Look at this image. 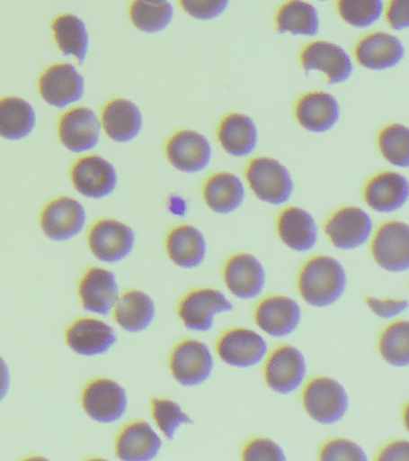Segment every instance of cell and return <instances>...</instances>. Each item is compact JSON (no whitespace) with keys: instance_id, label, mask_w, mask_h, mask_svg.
Segmentation results:
<instances>
[{"instance_id":"1","label":"cell","mask_w":409,"mask_h":461,"mask_svg":"<svg viewBox=\"0 0 409 461\" xmlns=\"http://www.w3.org/2000/svg\"><path fill=\"white\" fill-rule=\"evenodd\" d=\"M343 266L330 256H315L300 270L298 287L304 301L315 308H325L339 301L346 290Z\"/></svg>"},{"instance_id":"2","label":"cell","mask_w":409,"mask_h":461,"mask_svg":"<svg viewBox=\"0 0 409 461\" xmlns=\"http://www.w3.org/2000/svg\"><path fill=\"white\" fill-rule=\"evenodd\" d=\"M246 180L254 196L264 203L282 205L293 196L289 169L274 158L257 157L247 165Z\"/></svg>"},{"instance_id":"3","label":"cell","mask_w":409,"mask_h":461,"mask_svg":"<svg viewBox=\"0 0 409 461\" xmlns=\"http://www.w3.org/2000/svg\"><path fill=\"white\" fill-rule=\"evenodd\" d=\"M303 405L308 416L325 425L339 423L346 416L350 399L342 384L333 378H312L304 388Z\"/></svg>"},{"instance_id":"4","label":"cell","mask_w":409,"mask_h":461,"mask_svg":"<svg viewBox=\"0 0 409 461\" xmlns=\"http://www.w3.org/2000/svg\"><path fill=\"white\" fill-rule=\"evenodd\" d=\"M300 63L305 72H321L332 86L350 81L354 74L351 54L342 46L325 40L308 43L301 50Z\"/></svg>"},{"instance_id":"5","label":"cell","mask_w":409,"mask_h":461,"mask_svg":"<svg viewBox=\"0 0 409 461\" xmlns=\"http://www.w3.org/2000/svg\"><path fill=\"white\" fill-rule=\"evenodd\" d=\"M39 93L49 106L62 110L84 99V77L73 64L51 65L39 79Z\"/></svg>"},{"instance_id":"6","label":"cell","mask_w":409,"mask_h":461,"mask_svg":"<svg viewBox=\"0 0 409 461\" xmlns=\"http://www.w3.org/2000/svg\"><path fill=\"white\" fill-rule=\"evenodd\" d=\"M82 405L93 420L102 424L116 423L127 413V392L116 381L98 378L85 385Z\"/></svg>"},{"instance_id":"7","label":"cell","mask_w":409,"mask_h":461,"mask_svg":"<svg viewBox=\"0 0 409 461\" xmlns=\"http://www.w3.org/2000/svg\"><path fill=\"white\" fill-rule=\"evenodd\" d=\"M168 161L179 172L196 175L209 167L213 147L203 133L195 130H181L168 140Z\"/></svg>"},{"instance_id":"8","label":"cell","mask_w":409,"mask_h":461,"mask_svg":"<svg viewBox=\"0 0 409 461\" xmlns=\"http://www.w3.org/2000/svg\"><path fill=\"white\" fill-rule=\"evenodd\" d=\"M75 189L82 196L102 200L116 191L118 173L113 164L99 155H87L75 162L71 169Z\"/></svg>"},{"instance_id":"9","label":"cell","mask_w":409,"mask_h":461,"mask_svg":"<svg viewBox=\"0 0 409 461\" xmlns=\"http://www.w3.org/2000/svg\"><path fill=\"white\" fill-rule=\"evenodd\" d=\"M371 252L378 266L387 272L401 273L409 268V226L391 220L384 222L373 237Z\"/></svg>"},{"instance_id":"10","label":"cell","mask_w":409,"mask_h":461,"mask_svg":"<svg viewBox=\"0 0 409 461\" xmlns=\"http://www.w3.org/2000/svg\"><path fill=\"white\" fill-rule=\"evenodd\" d=\"M92 254L102 262L117 263L131 254L135 232L130 226L114 219L99 220L88 234Z\"/></svg>"},{"instance_id":"11","label":"cell","mask_w":409,"mask_h":461,"mask_svg":"<svg viewBox=\"0 0 409 461\" xmlns=\"http://www.w3.org/2000/svg\"><path fill=\"white\" fill-rule=\"evenodd\" d=\"M102 126L92 108L74 107L66 112L58 124L60 143L73 153L81 154L99 146Z\"/></svg>"},{"instance_id":"12","label":"cell","mask_w":409,"mask_h":461,"mask_svg":"<svg viewBox=\"0 0 409 461\" xmlns=\"http://www.w3.org/2000/svg\"><path fill=\"white\" fill-rule=\"evenodd\" d=\"M373 221L368 212L353 205L337 209L325 222V232L333 247L354 250L371 237Z\"/></svg>"},{"instance_id":"13","label":"cell","mask_w":409,"mask_h":461,"mask_svg":"<svg viewBox=\"0 0 409 461\" xmlns=\"http://www.w3.org/2000/svg\"><path fill=\"white\" fill-rule=\"evenodd\" d=\"M170 367L179 384L185 387H196L210 377L214 359L204 342L185 340L172 351Z\"/></svg>"},{"instance_id":"14","label":"cell","mask_w":409,"mask_h":461,"mask_svg":"<svg viewBox=\"0 0 409 461\" xmlns=\"http://www.w3.org/2000/svg\"><path fill=\"white\" fill-rule=\"evenodd\" d=\"M87 214L84 205L73 197L62 196L49 202L40 216L45 236L55 241H67L84 230Z\"/></svg>"},{"instance_id":"15","label":"cell","mask_w":409,"mask_h":461,"mask_svg":"<svg viewBox=\"0 0 409 461\" xmlns=\"http://www.w3.org/2000/svg\"><path fill=\"white\" fill-rule=\"evenodd\" d=\"M305 376V357L294 346H280L268 357L264 366V378L272 391L280 394H289L300 387Z\"/></svg>"},{"instance_id":"16","label":"cell","mask_w":409,"mask_h":461,"mask_svg":"<svg viewBox=\"0 0 409 461\" xmlns=\"http://www.w3.org/2000/svg\"><path fill=\"white\" fill-rule=\"evenodd\" d=\"M232 310V303L220 291L199 288L182 299L178 312L188 330L208 331L214 326L215 315Z\"/></svg>"},{"instance_id":"17","label":"cell","mask_w":409,"mask_h":461,"mask_svg":"<svg viewBox=\"0 0 409 461\" xmlns=\"http://www.w3.org/2000/svg\"><path fill=\"white\" fill-rule=\"evenodd\" d=\"M358 64L371 71H387L398 67L405 57L404 42L389 32H375L355 46Z\"/></svg>"},{"instance_id":"18","label":"cell","mask_w":409,"mask_h":461,"mask_svg":"<svg viewBox=\"0 0 409 461\" xmlns=\"http://www.w3.org/2000/svg\"><path fill=\"white\" fill-rule=\"evenodd\" d=\"M267 352L268 345L264 339L247 328H235L226 331L218 342V357L235 367L256 366Z\"/></svg>"},{"instance_id":"19","label":"cell","mask_w":409,"mask_h":461,"mask_svg":"<svg viewBox=\"0 0 409 461\" xmlns=\"http://www.w3.org/2000/svg\"><path fill=\"white\" fill-rule=\"evenodd\" d=\"M409 198V183L401 173L384 171L366 184L364 200L372 211L390 214L400 211Z\"/></svg>"},{"instance_id":"20","label":"cell","mask_w":409,"mask_h":461,"mask_svg":"<svg viewBox=\"0 0 409 461\" xmlns=\"http://www.w3.org/2000/svg\"><path fill=\"white\" fill-rule=\"evenodd\" d=\"M297 122L312 133H325L335 128L341 118L339 100L328 92H311L296 104Z\"/></svg>"},{"instance_id":"21","label":"cell","mask_w":409,"mask_h":461,"mask_svg":"<svg viewBox=\"0 0 409 461\" xmlns=\"http://www.w3.org/2000/svg\"><path fill=\"white\" fill-rule=\"evenodd\" d=\"M78 294L84 310L99 315H109L120 298V286L111 270L93 267L82 276Z\"/></svg>"},{"instance_id":"22","label":"cell","mask_w":409,"mask_h":461,"mask_svg":"<svg viewBox=\"0 0 409 461\" xmlns=\"http://www.w3.org/2000/svg\"><path fill=\"white\" fill-rule=\"evenodd\" d=\"M257 326L275 338H285L299 326L301 309L294 299L272 295L260 302L254 312Z\"/></svg>"},{"instance_id":"23","label":"cell","mask_w":409,"mask_h":461,"mask_svg":"<svg viewBox=\"0 0 409 461\" xmlns=\"http://www.w3.org/2000/svg\"><path fill=\"white\" fill-rule=\"evenodd\" d=\"M224 280L226 286L236 297L254 299L263 291L267 274L254 256L236 254L226 263Z\"/></svg>"},{"instance_id":"24","label":"cell","mask_w":409,"mask_h":461,"mask_svg":"<svg viewBox=\"0 0 409 461\" xmlns=\"http://www.w3.org/2000/svg\"><path fill=\"white\" fill-rule=\"evenodd\" d=\"M66 338L67 346L84 357L105 355L117 342L113 328L96 319L75 321L67 328Z\"/></svg>"},{"instance_id":"25","label":"cell","mask_w":409,"mask_h":461,"mask_svg":"<svg viewBox=\"0 0 409 461\" xmlns=\"http://www.w3.org/2000/svg\"><path fill=\"white\" fill-rule=\"evenodd\" d=\"M100 122L106 135L117 143H129L138 139L145 124L138 104L123 97L106 104Z\"/></svg>"},{"instance_id":"26","label":"cell","mask_w":409,"mask_h":461,"mask_svg":"<svg viewBox=\"0 0 409 461\" xmlns=\"http://www.w3.org/2000/svg\"><path fill=\"white\" fill-rule=\"evenodd\" d=\"M218 140L222 149L231 157H250L257 149L260 140L256 122L245 113H229L218 125Z\"/></svg>"},{"instance_id":"27","label":"cell","mask_w":409,"mask_h":461,"mask_svg":"<svg viewBox=\"0 0 409 461\" xmlns=\"http://www.w3.org/2000/svg\"><path fill=\"white\" fill-rule=\"evenodd\" d=\"M163 442L147 421L138 420L125 425L118 435L116 453L120 460L148 461L159 454Z\"/></svg>"},{"instance_id":"28","label":"cell","mask_w":409,"mask_h":461,"mask_svg":"<svg viewBox=\"0 0 409 461\" xmlns=\"http://www.w3.org/2000/svg\"><path fill=\"white\" fill-rule=\"evenodd\" d=\"M282 243L297 252L312 250L317 244L318 227L314 216L300 207H289L278 218Z\"/></svg>"},{"instance_id":"29","label":"cell","mask_w":409,"mask_h":461,"mask_svg":"<svg viewBox=\"0 0 409 461\" xmlns=\"http://www.w3.org/2000/svg\"><path fill=\"white\" fill-rule=\"evenodd\" d=\"M203 198L217 214H231L245 201V186L235 173L218 172L204 184Z\"/></svg>"},{"instance_id":"30","label":"cell","mask_w":409,"mask_h":461,"mask_svg":"<svg viewBox=\"0 0 409 461\" xmlns=\"http://www.w3.org/2000/svg\"><path fill=\"white\" fill-rule=\"evenodd\" d=\"M167 254L175 265L191 269L200 266L207 255V240L203 233L192 225L175 227L168 233Z\"/></svg>"},{"instance_id":"31","label":"cell","mask_w":409,"mask_h":461,"mask_svg":"<svg viewBox=\"0 0 409 461\" xmlns=\"http://www.w3.org/2000/svg\"><path fill=\"white\" fill-rule=\"evenodd\" d=\"M52 31L63 56L75 58L78 64L87 60L91 36L81 17L74 14H60L52 22Z\"/></svg>"},{"instance_id":"32","label":"cell","mask_w":409,"mask_h":461,"mask_svg":"<svg viewBox=\"0 0 409 461\" xmlns=\"http://www.w3.org/2000/svg\"><path fill=\"white\" fill-rule=\"evenodd\" d=\"M114 320L124 330L138 333L150 327L156 319V304L145 292L131 290L118 298Z\"/></svg>"},{"instance_id":"33","label":"cell","mask_w":409,"mask_h":461,"mask_svg":"<svg viewBox=\"0 0 409 461\" xmlns=\"http://www.w3.org/2000/svg\"><path fill=\"white\" fill-rule=\"evenodd\" d=\"M37 125V113L27 100L17 96L0 99V137L21 140L30 137Z\"/></svg>"},{"instance_id":"34","label":"cell","mask_w":409,"mask_h":461,"mask_svg":"<svg viewBox=\"0 0 409 461\" xmlns=\"http://www.w3.org/2000/svg\"><path fill=\"white\" fill-rule=\"evenodd\" d=\"M321 28L317 9L304 0H289L276 14L280 34L316 36Z\"/></svg>"},{"instance_id":"35","label":"cell","mask_w":409,"mask_h":461,"mask_svg":"<svg viewBox=\"0 0 409 461\" xmlns=\"http://www.w3.org/2000/svg\"><path fill=\"white\" fill-rule=\"evenodd\" d=\"M174 18V7L170 2L153 4L134 0L130 6V20L138 31L147 34L164 32Z\"/></svg>"},{"instance_id":"36","label":"cell","mask_w":409,"mask_h":461,"mask_svg":"<svg viewBox=\"0 0 409 461\" xmlns=\"http://www.w3.org/2000/svg\"><path fill=\"white\" fill-rule=\"evenodd\" d=\"M379 352L386 362L396 367L409 364V323L400 320L389 324L379 338Z\"/></svg>"},{"instance_id":"37","label":"cell","mask_w":409,"mask_h":461,"mask_svg":"<svg viewBox=\"0 0 409 461\" xmlns=\"http://www.w3.org/2000/svg\"><path fill=\"white\" fill-rule=\"evenodd\" d=\"M378 149L382 157L395 167L409 166V129L405 124L387 125L378 135Z\"/></svg>"},{"instance_id":"38","label":"cell","mask_w":409,"mask_h":461,"mask_svg":"<svg viewBox=\"0 0 409 461\" xmlns=\"http://www.w3.org/2000/svg\"><path fill=\"white\" fill-rule=\"evenodd\" d=\"M337 11L351 27L365 29L372 27L384 14L383 0H339Z\"/></svg>"},{"instance_id":"39","label":"cell","mask_w":409,"mask_h":461,"mask_svg":"<svg viewBox=\"0 0 409 461\" xmlns=\"http://www.w3.org/2000/svg\"><path fill=\"white\" fill-rule=\"evenodd\" d=\"M152 410L157 427L170 441H173L175 432L182 424H193L191 418L173 400L154 398Z\"/></svg>"},{"instance_id":"40","label":"cell","mask_w":409,"mask_h":461,"mask_svg":"<svg viewBox=\"0 0 409 461\" xmlns=\"http://www.w3.org/2000/svg\"><path fill=\"white\" fill-rule=\"evenodd\" d=\"M319 459L368 461V456L364 449L351 439L333 438L322 447Z\"/></svg>"},{"instance_id":"41","label":"cell","mask_w":409,"mask_h":461,"mask_svg":"<svg viewBox=\"0 0 409 461\" xmlns=\"http://www.w3.org/2000/svg\"><path fill=\"white\" fill-rule=\"evenodd\" d=\"M231 0H181L182 10L199 21H213L227 10Z\"/></svg>"},{"instance_id":"42","label":"cell","mask_w":409,"mask_h":461,"mask_svg":"<svg viewBox=\"0 0 409 461\" xmlns=\"http://www.w3.org/2000/svg\"><path fill=\"white\" fill-rule=\"evenodd\" d=\"M243 459L247 461H285L286 456L278 443L269 438L251 439L243 450Z\"/></svg>"},{"instance_id":"43","label":"cell","mask_w":409,"mask_h":461,"mask_svg":"<svg viewBox=\"0 0 409 461\" xmlns=\"http://www.w3.org/2000/svg\"><path fill=\"white\" fill-rule=\"evenodd\" d=\"M366 304L375 315L382 319H393L400 315L408 308L405 299H378L375 297L366 298Z\"/></svg>"},{"instance_id":"44","label":"cell","mask_w":409,"mask_h":461,"mask_svg":"<svg viewBox=\"0 0 409 461\" xmlns=\"http://www.w3.org/2000/svg\"><path fill=\"white\" fill-rule=\"evenodd\" d=\"M387 21L394 31L402 32L409 27V0H391L387 10Z\"/></svg>"},{"instance_id":"45","label":"cell","mask_w":409,"mask_h":461,"mask_svg":"<svg viewBox=\"0 0 409 461\" xmlns=\"http://www.w3.org/2000/svg\"><path fill=\"white\" fill-rule=\"evenodd\" d=\"M377 460L382 461H408L409 443L407 439H398L380 449Z\"/></svg>"},{"instance_id":"46","label":"cell","mask_w":409,"mask_h":461,"mask_svg":"<svg viewBox=\"0 0 409 461\" xmlns=\"http://www.w3.org/2000/svg\"><path fill=\"white\" fill-rule=\"evenodd\" d=\"M10 385H12V375H10L8 364L0 356V402L8 395Z\"/></svg>"},{"instance_id":"47","label":"cell","mask_w":409,"mask_h":461,"mask_svg":"<svg viewBox=\"0 0 409 461\" xmlns=\"http://www.w3.org/2000/svg\"><path fill=\"white\" fill-rule=\"evenodd\" d=\"M146 2L153 3V4H160L166 3L168 0H146Z\"/></svg>"},{"instance_id":"48","label":"cell","mask_w":409,"mask_h":461,"mask_svg":"<svg viewBox=\"0 0 409 461\" xmlns=\"http://www.w3.org/2000/svg\"><path fill=\"white\" fill-rule=\"evenodd\" d=\"M319 2H329V0H319Z\"/></svg>"}]
</instances>
